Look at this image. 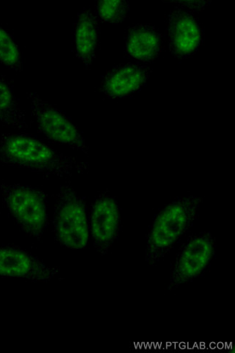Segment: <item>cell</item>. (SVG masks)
<instances>
[{
  "label": "cell",
  "instance_id": "obj_1",
  "mask_svg": "<svg viewBox=\"0 0 235 353\" xmlns=\"http://www.w3.org/2000/svg\"><path fill=\"white\" fill-rule=\"evenodd\" d=\"M0 163L64 178L89 171V164L55 151L26 134L0 135Z\"/></svg>",
  "mask_w": 235,
  "mask_h": 353
},
{
  "label": "cell",
  "instance_id": "obj_2",
  "mask_svg": "<svg viewBox=\"0 0 235 353\" xmlns=\"http://www.w3.org/2000/svg\"><path fill=\"white\" fill-rule=\"evenodd\" d=\"M202 201L195 196L179 197L155 215L146 235L145 260L149 267L163 261L194 226Z\"/></svg>",
  "mask_w": 235,
  "mask_h": 353
},
{
  "label": "cell",
  "instance_id": "obj_3",
  "mask_svg": "<svg viewBox=\"0 0 235 353\" xmlns=\"http://www.w3.org/2000/svg\"><path fill=\"white\" fill-rule=\"evenodd\" d=\"M3 203L9 215L29 237L39 241L48 227V196L31 185H0Z\"/></svg>",
  "mask_w": 235,
  "mask_h": 353
},
{
  "label": "cell",
  "instance_id": "obj_4",
  "mask_svg": "<svg viewBox=\"0 0 235 353\" xmlns=\"http://www.w3.org/2000/svg\"><path fill=\"white\" fill-rule=\"evenodd\" d=\"M53 232L57 243L71 250L84 249L89 243L86 203L69 184L61 185L55 196Z\"/></svg>",
  "mask_w": 235,
  "mask_h": 353
},
{
  "label": "cell",
  "instance_id": "obj_5",
  "mask_svg": "<svg viewBox=\"0 0 235 353\" xmlns=\"http://www.w3.org/2000/svg\"><path fill=\"white\" fill-rule=\"evenodd\" d=\"M216 243L211 232L190 235L172 263L169 291L192 283L210 268L216 254Z\"/></svg>",
  "mask_w": 235,
  "mask_h": 353
},
{
  "label": "cell",
  "instance_id": "obj_6",
  "mask_svg": "<svg viewBox=\"0 0 235 353\" xmlns=\"http://www.w3.org/2000/svg\"><path fill=\"white\" fill-rule=\"evenodd\" d=\"M32 114L37 128L43 137L71 149L89 154V148L78 128L72 123L65 113L57 109L36 93H28Z\"/></svg>",
  "mask_w": 235,
  "mask_h": 353
},
{
  "label": "cell",
  "instance_id": "obj_7",
  "mask_svg": "<svg viewBox=\"0 0 235 353\" xmlns=\"http://www.w3.org/2000/svg\"><path fill=\"white\" fill-rule=\"evenodd\" d=\"M90 233L96 252L101 256L109 254L122 230L121 210L108 190L95 199L89 214Z\"/></svg>",
  "mask_w": 235,
  "mask_h": 353
},
{
  "label": "cell",
  "instance_id": "obj_8",
  "mask_svg": "<svg viewBox=\"0 0 235 353\" xmlns=\"http://www.w3.org/2000/svg\"><path fill=\"white\" fill-rule=\"evenodd\" d=\"M167 33L172 54L181 60L194 55L203 43V29L192 11L178 7L167 17Z\"/></svg>",
  "mask_w": 235,
  "mask_h": 353
},
{
  "label": "cell",
  "instance_id": "obj_9",
  "mask_svg": "<svg viewBox=\"0 0 235 353\" xmlns=\"http://www.w3.org/2000/svg\"><path fill=\"white\" fill-rule=\"evenodd\" d=\"M59 273L60 270L49 266L19 246H0V276L48 283L55 279Z\"/></svg>",
  "mask_w": 235,
  "mask_h": 353
},
{
  "label": "cell",
  "instance_id": "obj_10",
  "mask_svg": "<svg viewBox=\"0 0 235 353\" xmlns=\"http://www.w3.org/2000/svg\"><path fill=\"white\" fill-rule=\"evenodd\" d=\"M150 74V68L139 63L117 65L103 77L100 91L112 99L130 97L141 90Z\"/></svg>",
  "mask_w": 235,
  "mask_h": 353
},
{
  "label": "cell",
  "instance_id": "obj_11",
  "mask_svg": "<svg viewBox=\"0 0 235 353\" xmlns=\"http://www.w3.org/2000/svg\"><path fill=\"white\" fill-rule=\"evenodd\" d=\"M99 19L95 11L85 8L72 28V51L85 68L92 67L99 43Z\"/></svg>",
  "mask_w": 235,
  "mask_h": 353
},
{
  "label": "cell",
  "instance_id": "obj_12",
  "mask_svg": "<svg viewBox=\"0 0 235 353\" xmlns=\"http://www.w3.org/2000/svg\"><path fill=\"white\" fill-rule=\"evenodd\" d=\"M125 50L127 56L134 60L142 63H151L161 53V36L152 25H136L128 32Z\"/></svg>",
  "mask_w": 235,
  "mask_h": 353
},
{
  "label": "cell",
  "instance_id": "obj_13",
  "mask_svg": "<svg viewBox=\"0 0 235 353\" xmlns=\"http://www.w3.org/2000/svg\"><path fill=\"white\" fill-rule=\"evenodd\" d=\"M0 123L19 130L30 125L13 92L12 82L0 73Z\"/></svg>",
  "mask_w": 235,
  "mask_h": 353
},
{
  "label": "cell",
  "instance_id": "obj_14",
  "mask_svg": "<svg viewBox=\"0 0 235 353\" xmlns=\"http://www.w3.org/2000/svg\"><path fill=\"white\" fill-rule=\"evenodd\" d=\"M23 59L22 52L12 36L0 25V64L8 69L21 72Z\"/></svg>",
  "mask_w": 235,
  "mask_h": 353
},
{
  "label": "cell",
  "instance_id": "obj_15",
  "mask_svg": "<svg viewBox=\"0 0 235 353\" xmlns=\"http://www.w3.org/2000/svg\"><path fill=\"white\" fill-rule=\"evenodd\" d=\"M129 3L124 0H101L98 1L95 12L102 22L119 24L127 18Z\"/></svg>",
  "mask_w": 235,
  "mask_h": 353
},
{
  "label": "cell",
  "instance_id": "obj_16",
  "mask_svg": "<svg viewBox=\"0 0 235 353\" xmlns=\"http://www.w3.org/2000/svg\"><path fill=\"white\" fill-rule=\"evenodd\" d=\"M178 3L180 8L188 10L190 11L202 10L205 6L207 5V2L181 1Z\"/></svg>",
  "mask_w": 235,
  "mask_h": 353
},
{
  "label": "cell",
  "instance_id": "obj_17",
  "mask_svg": "<svg viewBox=\"0 0 235 353\" xmlns=\"http://www.w3.org/2000/svg\"><path fill=\"white\" fill-rule=\"evenodd\" d=\"M0 212H1V211H0Z\"/></svg>",
  "mask_w": 235,
  "mask_h": 353
}]
</instances>
